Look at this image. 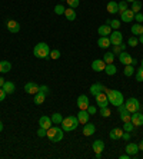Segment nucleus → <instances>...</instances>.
Here are the masks:
<instances>
[{
    "label": "nucleus",
    "instance_id": "nucleus-54",
    "mask_svg": "<svg viewBox=\"0 0 143 159\" xmlns=\"http://www.w3.org/2000/svg\"><path fill=\"white\" fill-rule=\"evenodd\" d=\"M4 82H6V80H4V79H3V78H0V88H3V85H4Z\"/></svg>",
    "mask_w": 143,
    "mask_h": 159
},
{
    "label": "nucleus",
    "instance_id": "nucleus-7",
    "mask_svg": "<svg viewBox=\"0 0 143 159\" xmlns=\"http://www.w3.org/2000/svg\"><path fill=\"white\" fill-rule=\"evenodd\" d=\"M96 105L99 107H107L109 106V99H107V95L105 92H100L99 95H96Z\"/></svg>",
    "mask_w": 143,
    "mask_h": 159
},
{
    "label": "nucleus",
    "instance_id": "nucleus-8",
    "mask_svg": "<svg viewBox=\"0 0 143 159\" xmlns=\"http://www.w3.org/2000/svg\"><path fill=\"white\" fill-rule=\"evenodd\" d=\"M120 19H122V22H125V23L133 22V20H135V11H133L132 9H127V10L122 11V13H120Z\"/></svg>",
    "mask_w": 143,
    "mask_h": 159
},
{
    "label": "nucleus",
    "instance_id": "nucleus-41",
    "mask_svg": "<svg viewBox=\"0 0 143 159\" xmlns=\"http://www.w3.org/2000/svg\"><path fill=\"white\" fill-rule=\"evenodd\" d=\"M133 129H135V125H133L132 122H125L123 123V130H125V132H132Z\"/></svg>",
    "mask_w": 143,
    "mask_h": 159
},
{
    "label": "nucleus",
    "instance_id": "nucleus-12",
    "mask_svg": "<svg viewBox=\"0 0 143 159\" xmlns=\"http://www.w3.org/2000/svg\"><path fill=\"white\" fill-rule=\"evenodd\" d=\"M25 90L29 93V95H36V93L39 92V85L34 83V82H27L25 85Z\"/></svg>",
    "mask_w": 143,
    "mask_h": 159
},
{
    "label": "nucleus",
    "instance_id": "nucleus-60",
    "mask_svg": "<svg viewBox=\"0 0 143 159\" xmlns=\"http://www.w3.org/2000/svg\"><path fill=\"white\" fill-rule=\"evenodd\" d=\"M65 2H66V0H65Z\"/></svg>",
    "mask_w": 143,
    "mask_h": 159
},
{
    "label": "nucleus",
    "instance_id": "nucleus-4",
    "mask_svg": "<svg viewBox=\"0 0 143 159\" xmlns=\"http://www.w3.org/2000/svg\"><path fill=\"white\" fill-rule=\"evenodd\" d=\"M63 132L65 130L60 128V126H50L47 129V133H46V136L49 138V141L53 142V143H56V142H60L63 139Z\"/></svg>",
    "mask_w": 143,
    "mask_h": 159
},
{
    "label": "nucleus",
    "instance_id": "nucleus-10",
    "mask_svg": "<svg viewBox=\"0 0 143 159\" xmlns=\"http://www.w3.org/2000/svg\"><path fill=\"white\" fill-rule=\"evenodd\" d=\"M130 122H132L133 125H135V128H136V126H142V125H143V115L140 113L139 111L135 112V113H132Z\"/></svg>",
    "mask_w": 143,
    "mask_h": 159
},
{
    "label": "nucleus",
    "instance_id": "nucleus-9",
    "mask_svg": "<svg viewBox=\"0 0 143 159\" xmlns=\"http://www.w3.org/2000/svg\"><path fill=\"white\" fill-rule=\"evenodd\" d=\"M89 98L86 96V95H80V96L77 98V106H79V109H82V111H87L89 107Z\"/></svg>",
    "mask_w": 143,
    "mask_h": 159
},
{
    "label": "nucleus",
    "instance_id": "nucleus-3",
    "mask_svg": "<svg viewBox=\"0 0 143 159\" xmlns=\"http://www.w3.org/2000/svg\"><path fill=\"white\" fill-rule=\"evenodd\" d=\"M33 55L39 59H49V55H50V48H49L47 43L44 42H40L37 43L33 49Z\"/></svg>",
    "mask_w": 143,
    "mask_h": 159
},
{
    "label": "nucleus",
    "instance_id": "nucleus-42",
    "mask_svg": "<svg viewBox=\"0 0 143 159\" xmlns=\"http://www.w3.org/2000/svg\"><path fill=\"white\" fill-rule=\"evenodd\" d=\"M49 92H50V89H49V86L46 85H42L39 86V93H42V95H44V96H47Z\"/></svg>",
    "mask_w": 143,
    "mask_h": 159
},
{
    "label": "nucleus",
    "instance_id": "nucleus-22",
    "mask_svg": "<svg viewBox=\"0 0 143 159\" xmlns=\"http://www.w3.org/2000/svg\"><path fill=\"white\" fill-rule=\"evenodd\" d=\"M103 90H105V86H103L102 83H93V85L90 86V93H92L93 96L99 95V93L103 92Z\"/></svg>",
    "mask_w": 143,
    "mask_h": 159
},
{
    "label": "nucleus",
    "instance_id": "nucleus-31",
    "mask_svg": "<svg viewBox=\"0 0 143 159\" xmlns=\"http://www.w3.org/2000/svg\"><path fill=\"white\" fill-rule=\"evenodd\" d=\"M123 75L127 76V78H130L132 75H135V67H133V65H126L125 69H123Z\"/></svg>",
    "mask_w": 143,
    "mask_h": 159
},
{
    "label": "nucleus",
    "instance_id": "nucleus-5",
    "mask_svg": "<svg viewBox=\"0 0 143 159\" xmlns=\"http://www.w3.org/2000/svg\"><path fill=\"white\" fill-rule=\"evenodd\" d=\"M125 106L129 111V113H135V112H137L140 109V102L136 98H129L125 102Z\"/></svg>",
    "mask_w": 143,
    "mask_h": 159
},
{
    "label": "nucleus",
    "instance_id": "nucleus-45",
    "mask_svg": "<svg viewBox=\"0 0 143 159\" xmlns=\"http://www.w3.org/2000/svg\"><path fill=\"white\" fill-rule=\"evenodd\" d=\"M136 80L137 82H143V67L136 70Z\"/></svg>",
    "mask_w": 143,
    "mask_h": 159
},
{
    "label": "nucleus",
    "instance_id": "nucleus-34",
    "mask_svg": "<svg viewBox=\"0 0 143 159\" xmlns=\"http://www.w3.org/2000/svg\"><path fill=\"white\" fill-rule=\"evenodd\" d=\"M130 9H132L135 13H139L140 9H142V2H139V0H135V2L132 3V7H130Z\"/></svg>",
    "mask_w": 143,
    "mask_h": 159
},
{
    "label": "nucleus",
    "instance_id": "nucleus-23",
    "mask_svg": "<svg viewBox=\"0 0 143 159\" xmlns=\"http://www.w3.org/2000/svg\"><path fill=\"white\" fill-rule=\"evenodd\" d=\"M92 148H93V151H95V153H97V152H100V153H102L103 149H105V142H103L102 139H97V141L93 142Z\"/></svg>",
    "mask_w": 143,
    "mask_h": 159
},
{
    "label": "nucleus",
    "instance_id": "nucleus-2",
    "mask_svg": "<svg viewBox=\"0 0 143 159\" xmlns=\"http://www.w3.org/2000/svg\"><path fill=\"white\" fill-rule=\"evenodd\" d=\"M62 129L65 130V132H72V130H76L77 126H79V120H77V116H66V118H63L62 120Z\"/></svg>",
    "mask_w": 143,
    "mask_h": 159
},
{
    "label": "nucleus",
    "instance_id": "nucleus-29",
    "mask_svg": "<svg viewBox=\"0 0 143 159\" xmlns=\"http://www.w3.org/2000/svg\"><path fill=\"white\" fill-rule=\"evenodd\" d=\"M105 72H106V75H109V76H113V75H116V72H118V67L114 66L113 63H109V65H106V67H105Z\"/></svg>",
    "mask_w": 143,
    "mask_h": 159
},
{
    "label": "nucleus",
    "instance_id": "nucleus-11",
    "mask_svg": "<svg viewBox=\"0 0 143 159\" xmlns=\"http://www.w3.org/2000/svg\"><path fill=\"white\" fill-rule=\"evenodd\" d=\"M105 67H106V63H105L103 59H96L92 62V69L95 72H103Z\"/></svg>",
    "mask_w": 143,
    "mask_h": 159
},
{
    "label": "nucleus",
    "instance_id": "nucleus-17",
    "mask_svg": "<svg viewBox=\"0 0 143 159\" xmlns=\"http://www.w3.org/2000/svg\"><path fill=\"white\" fill-rule=\"evenodd\" d=\"M6 26H7V30L10 33H17L19 30H20V25H19L16 20H9L6 23Z\"/></svg>",
    "mask_w": 143,
    "mask_h": 159
},
{
    "label": "nucleus",
    "instance_id": "nucleus-24",
    "mask_svg": "<svg viewBox=\"0 0 143 159\" xmlns=\"http://www.w3.org/2000/svg\"><path fill=\"white\" fill-rule=\"evenodd\" d=\"M107 11H109L110 15H116V13H119L118 10V2H114V0H110L109 3H107Z\"/></svg>",
    "mask_w": 143,
    "mask_h": 159
},
{
    "label": "nucleus",
    "instance_id": "nucleus-56",
    "mask_svg": "<svg viewBox=\"0 0 143 159\" xmlns=\"http://www.w3.org/2000/svg\"><path fill=\"white\" fill-rule=\"evenodd\" d=\"M137 39H139V42H140V43H143V34H140V36L137 37Z\"/></svg>",
    "mask_w": 143,
    "mask_h": 159
},
{
    "label": "nucleus",
    "instance_id": "nucleus-15",
    "mask_svg": "<svg viewBox=\"0 0 143 159\" xmlns=\"http://www.w3.org/2000/svg\"><path fill=\"white\" fill-rule=\"evenodd\" d=\"M137 152H139V146H137V143H127L126 145V153L130 156H136L137 155Z\"/></svg>",
    "mask_w": 143,
    "mask_h": 159
},
{
    "label": "nucleus",
    "instance_id": "nucleus-19",
    "mask_svg": "<svg viewBox=\"0 0 143 159\" xmlns=\"http://www.w3.org/2000/svg\"><path fill=\"white\" fill-rule=\"evenodd\" d=\"M97 44H99V48H102V49H107L112 46L109 36H100L99 40H97Z\"/></svg>",
    "mask_w": 143,
    "mask_h": 159
},
{
    "label": "nucleus",
    "instance_id": "nucleus-1",
    "mask_svg": "<svg viewBox=\"0 0 143 159\" xmlns=\"http://www.w3.org/2000/svg\"><path fill=\"white\" fill-rule=\"evenodd\" d=\"M103 92L107 95V99H109V103L113 105V106L119 107L120 105L125 103V98H123V95H122V92H119V90H116V89H107L105 88V90Z\"/></svg>",
    "mask_w": 143,
    "mask_h": 159
},
{
    "label": "nucleus",
    "instance_id": "nucleus-35",
    "mask_svg": "<svg viewBox=\"0 0 143 159\" xmlns=\"http://www.w3.org/2000/svg\"><path fill=\"white\" fill-rule=\"evenodd\" d=\"M137 43H139V39H137V36H132V37H129V40H127V46H132V48H136V46H137Z\"/></svg>",
    "mask_w": 143,
    "mask_h": 159
},
{
    "label": "nucleus",
    "instance_id": "nucleus-53",
    "mask_svg": "<svg viewBox=\"0 0 143 159\" xmlns=\"http://www.w3.org/2000/svg\"><path fill=\"white\" fill-rule=\"evenodd\" d=\"M95 158H96V159H100V158H102V153H100V152H97V153H95Z\"/></svg>",
    "mask_w": 143,
    "mask_h": 159
},
{
    "label": "nucleus",
    "instance_id": "nucleus-13",
    "mask_svg": "<svg viewBox=\"0 0 143 159\" xmlns=\"http://www.w3.org/2000/svg\"><path fill=\"white\" fill-rule=\"evenodd\" d=\"M118 57H119V62L123 63L125 66H126V65H132V59H133V57H132L130 55H129V53H126V52H120V53L118 55Z\"/></svg>",
    "mask_w": 143,
    "mask_h": 159
},
{
    "label": "nucleus",
    "instance_id": "nucleus-40",
    "mask_svg": "<svg viewBox=\"0 0 143 159\" xmlns=\"http://www.w3.org/2000/svg\"><path fill=\"white\" fill-rule=\"evenodd\" d=\"M127 2H120V3H118V10H119V13H122V11H125V10H127Z\"/></svg>",
    "mask_w": 143,
    "mask_h": 159
},
{
    "label": "nucleus",
    "instance_id": "nucleus-50",
    "mask_svg": "<svg viewBox=\"0 0 143 159\" xmlns=\"http://www.w3.org/2000/svg\"><path fill=\"white\" fill-rule=\"evenodd\" d=\"M6 95H7V93L3 90V88H0V102H3L4 98H6Z\"/></svg>",
    "mask_w": 143,
    "mask_h": 159
},
{
    "label": "nucleus",
    "instance_id": "nucleus-47",
    "mask_svg": "<svg viewBox=\"0 0 143 159\" xmlns=\"http://www.w3.org/2000/svg\"><path fill=\"white\" fill-rule=\"evenodd\" d=\"M87 112H89V115H96V112H97V107H96L95 105H89Z\"/></svg>",
    "mask_w": 143,
    "mask_h": 159
},
{
    "label": "nucleus",
    "instance_id": "nucleus-57",
    "mask_svg": "<svg viewBox=\"0 0 143 159\" xmlns=\"http://www.w3.org/2000/svg\"><path fill=\"white\" fill-rule=\"evenodd\" d=\"M2 130H3V123L0 122V132H2Z\"/></svg>",
    "mask_w": 143,
    "mask_h": 159
},
{
    "label": "nucleus",
    "instance_id": "nucleus-26",
    "mask_svg": "<svg viewBox=\"0 0 143 159\" xmlns=\"http://www.w3.org/2000/svg\"><path fill=\"white\" fill-rule=\"evenodd\" d=\"M11 69V63L7 60H2L0 62V73H7Z\"/></svg>",
    "mask_w": 143,
    "mask_h": 159
},
{
    "label": "nucleus",
    "instance_id": "nucleus-51",
    "mask_svg": "<svg viewBox=\"0 0 143 159\" xmlns=\"http://www.w3.org/2000/svg\"><path fill=\"white\" fill-rule=\"evenodd\" d=\"M130 158V155H127V153H125V155H120L119 156V159H129Z\"/></svg>",
    "mask_w": 143,
    "mask_h": 159
},
{
    "label": "nucleus",
    "instance_id": "nucleus-43",
    "mask_svg": "<svg viewBox=\"0 0 143 159\" xmlns=\"http://www.w3.org/2000/svg\"><path fill=\"white\" fill-rule=\"evenodd\" d=\"M112 52H113L114 55H119L120 52H125V50H123V48H122V43L120 44H116V46H112Z\"/></svg>",
    "mask_w": 143,
    "mask_h": 159
},
{
    "label": "nucleus",
    "instance_id": "nucleus-32",
    "mask_svg": "<svg viewBox=\"0 0 143 159\" xmlns=\"http://www.w3.org/2000/svg\"><path fill=\"white\" fill-rule=\"evenodd\" d=\"M62 120H63V116L60 115L59 112H56V113H53V115H51V122L55 123V125H60V123H62Z\"/></svg>",
    "mask_w": 143,
    "mask_h": 159
},
{
    "label": "nucleus",
    "instance_id": "nucleus-28",
    "mask_svg": "<svg viewBox=\"0 0 143 159\" xmlns=\"http://www.w3.org/2000/svg\"><path fill=\"white\" fill-rule=\"evenodd\" d=\"M130 30H132V34H135V36H140V34H143V26L140 25V23H135Z\"/></svg>",
    "mask_w": 143,
    "mask_h": 159
},
{
    "label": "nucleus",
    "instance_id": "nucleus-14",
    "mask_svg": "<svg viewBox=\"0 0 143 159\" xmlns=\"http://www.w3.org/2000/svg\"><path fill=\"white\" fill-rule=\"evenodd\" d=\"M96 132V126L93 125V123H84L83 125V135L84 136H92V135H95Z\"/></svg>",
    "mask_w": 143,
    "mask_h": 159
},
{
    "label": "nucleus",
    "instance_id": "nucleus-49",
    "mask_svg": "<svg viewBox=\"0 0 143 159\" xmlns=\"http://www.w3.org/2000/svg\"><path fill=\"white\" fill-rule=\"evenodd\" d=\"M122 139H123V141H126V142H129V139H130V132H123Z\"/></svg>",
    "mask_w": 143,
    "mask_h": 159
},
{
    "label": "nucleus",
    "instance_id": "nucleus-6",
    "mask_svg": "<svg viewBox=\"0 0 143 159\" xmlns=\"http://www.w3.org/2000/svg\"><path fill=\"white\" fill-rule=\"evenodd\" d=\"M109 39H110V43H112V46H116V44L123 43V34H122L119 30H114V32H112V33L109 34Z\"/></svg>",
    "mask_w": 143,
    "mask_h": 159
},
{
    "label": "nucleus",
    "instance_id": "nucleus-52",
    "mask_svg": "<svg viewBox=\"0 0 143 159\" xmlns=\"http://www.w3.org/2000/svg\"><path fill=\"white\" fill-rule=\"evenodd\" d=\"M137 146H139V151H143V139L139 142V143H137Z\"/></svg>",
    "mask_w": 143,
    "mask_h": 159
},
{
    "label": "nucleus",
    "instance_id": "nucleus-39",
    "mask_svg": "<svg viewBox=\"0 0 143 159\" xmlns=\"http://www.w3.org/2000/svg\"><path fill=\"white\" fill-rule=\"evenodd\" d=\"M120 25H122V23L119 22L118 19H114V20H110V23H109V26L112 27V29H114V30H119V27H120Z\"/></svg>",
    "mask_w": 143,
    "mask_h": 159
},
{
    "label": "nucleus",
    "instance_id": "nucleus-55",
    "mask_svg": "<svg viewBox=\"0 0 143 159\" xmlns=\"http://www.w3.org/2000/svg\"><path fill=\"white\" fill-rule=\"evenodd\" d=\"M132 65L135 66V65H137V59H132Z\"/></svg>",
    "mask_w": 143,
    "mask_h": 159
},
{
    "label": "nucleus",
    "instance_id": "nucleus-37",
    "mask_svg": "<svg viewBox=\"0 0 143 159\" xmlns=\"http://www.w3.org/2000/svg\"><path fill=\"white\" fill-rule=\"evenodd\" d=\"M65 10H66V9H65V6H63V4H56L55 6V13L56 15H65Z\"/></svg>",
    "mask_w": 143,
    "mask_h": 159
},
{
    "label": "nucleus",
    "instance_id": "nucleus-16",
    "mask_svg": "<svg viewBox=\"0 0 143 159\" xmlns=\"http://www.w3.org/2000/svg\"><path fill=\"white\" fill-rule=\"evenodd\" d=\"M89 118H90V115H89L87 111H82V109H79V113H77V120H79V123H87L89 122Z\"/></svg>",
    "mask_w": 143,
    "mask_h": 159
},
{
    "label": "nucleus",
    "instance_id": "nucleus-36",
    "mask_svg": "<svg viewBox=\"0 0 143 159\" xmlns=\"http://www.w3.org/2000/svg\"><path fill=\"white\" fill-rule=\"evenodd\" d=\"M49 57H50V59H53V60L59 59V57H60V50H59V49H53V50H50Z\"/></svg>",
    "mask_w": 143,
    "mask_h": 159
},
{
    "label": "nucleus",
    "instance_id": "nucleus-21",
    "mask_svg": "<svg viewBox=\"0 0 143 159\" xmlns=\"http://www.w3.org/2000/svg\"><path fill=\"white\" fill-rule=\"evenodd\" d=\"M3 90L7 93V95L15 93V90H16L15 83H13V82H10V80H6V82H4V85H3Z\"/></svg>",
    "mask_w": 143,
    "mask_h": 159
},
{
    "label": "nucleus",
    "instance_id": "nucleus-20",
    "mask_svg": "<svg viewBox=\"0 0 143 159\" xmlns=\"http://www.w3.org/2000/svg\"><path fill=\"white\" fill-rule=\"evenodd\" d=\"M122 135H123V129H120V128H114V129L110 130L109 138L110 139H113V141H116V139H122Z\"/></svg>",
    "mask_w": 143,
    "mask_h": 159
},
{
    "label": "nucleus",
    "instance_id": "nucleus-58",
    "mask_svg": "<svg viewBox=\"0 0 143 159\" xmlns=\"http://www.w3.org/2000/svg\"><path fill=\"white\" fill-rule=\"evenodd\" d=\"M125 2H127V3H133L135 0H125Z\"/></svg>",
    "mask_w": 143,
    "mask_h": 159
},
{
    "label": "nucleus",
    "instance_id": "nucleus-48",
    "mask_svg": "<svg viewBox=\"0 0 143 159\" xmlns=\"http://www.w3.org/2000/svg\"><path fill=\"white\" fill-rule=\"evenodd\" d=\"M135 20L137 23H142L143 22V13H140V11L139 13H135Z\"/></svg>",
    "mask_w": 143,
    "mask_h": 159
},
{
    "label": "nucleus",
    "instance_id": "nucleus-59",
    "mask_svg": "<svg viewBox=\"0 0 143 159\" xmlns=\"http://www.w3.org/2000/svg\"><path fill=\"white\" fill-rule=\"evenodd\" d=\"M140 67H143V59L140 60Z\"/></svg>",
    "mask_w": 143,
    "mask_h": 159
},
{
    "label": "nucleus",
    "instance_id": "nucleus-27",
    "mask_svg": "<svg viewBox=\"0 0 143 159\" xmlns=\"http://www.w3.org/2000/svg\"><path fill=\"white\" fill-rule=\"evenodd\" d=\"M65 16H66V19L69 20V22H73V20H76V11H74V9L69 7L65 10Z\"/></svg>",
    "mask_w": 143,
    "mask_h": 159
},
{
    "label": "nucleus",
    "instance_id": "nucleus-18",
    "mask_svg": "<svg viewBox=\"0 0 143 159\" xmlns=\"http://www.w3.org/2000/svg\"><path fill=\"white\" fill-rule=\"evenodd\" d=\"M51 125H53L51 118H49V116H40V119H39V126L44 128V129H49Z\"/></svg>",
    "mask_w": 143,
    "mask_h": 159
},
{
    "label": "nucleus",
    "instance_id": "nucleus-25",
    "mask_svg": "<svg viewBox=\"0 0 143 159\" xmlns=\"http://www.w3.org/2000/svg\"><path fill=\"white\" fill-rule=\"evenodd\" d=\"M97 33H99L100 36H109V34L112 33V27H110L109 25H102V26H99V29H97Z\"/></svg>",
    "mask_w": 143,
    "mask_h": 159
},
{
    "label": "nucleus",
    "instance_id": "nucleus-46",
    "mask_svg": "<svg viewBox=\"0 0 143 159\" xmlns=\"http://www.w3.org/2000/svg\"><path fill=\"white\" fill-rule=\"evenodd\" d=\"M46 133H47V129H44V128L39 126V129H37V136L44 138V136H46Z\"/></svg>",
    "mask_w": 143,
    "mask_h": 159
},
{
    "label": "nucleus",
    "instance_id": "nucleus-44",
    "mask_svg": "<svg viewBox=\"0 0 143 159\" xmlns=\"http://www.w3.org/2000/svg\"><path fill=\"white\" fill-rule=\"evenodd\" d=\"M66 3L69 4V7H72V9H76L79 4H80V2L79 0H66Z\"/></svg>",
    "mask_w": 143,
    "mask_h": 159
},
{
    "label": "nucleus",
    "instance_id": "nucleus-38",
    "mask_svg": "<svg viewBox=\"0 0 143 159\" xmlns=\"http://www.w3.org/2000/svg\"><path fill=\"white\" fill-rule=\"evenodd\" d=\"M100 115H102L103 118H109V116L112 115V112H110L109 106H107V107H100Z\"/></svg>",
    "mask_w": 143,
    "mask_h": 159
},
{
    "label": "nucleus",
    "instance_id": "nucleus-33",
    "mask_svg": "<svg viewBox=\"0 0 143 159\" xmlns=\"http://www.w3.org/2000/svg\"><path fill=\"white\" fill-rule=\"evenodd\" d=\"M46 98H47V96H44V95H42V93L37 92L36 95H34V99L33 100H34V103H36V105H42L44 100H46Z\"/></svg>",
    "mask_w": 143,
    "mask_h": 159
},
{
    "label": "nucleus",
    "instance_id": "nucleus-30",
    "mask_svg": "<svg viewBox=\"0 0 143 159\" xmlns=\"http://www.w3.org/2000/svg\"><path fill=\"white\" fill-rule=\"evenodd\" d=\"M114 56H116V55H114L113 52H106V53H105V56H103V60H105V63H106V65L113 63Z\"/></svg>",
    "mask_w": 143,
    "mask_h": 159
}]
</instances>
